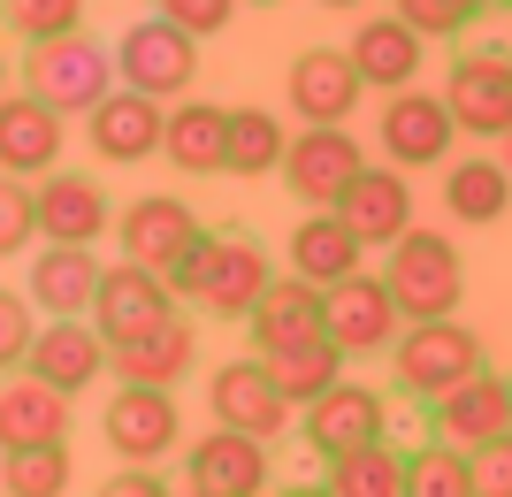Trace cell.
<instances>
[{
    "label": "cell",
    "instance_id": "obj_1",
    "mask_svg": "<svg viewBox=\"0 0 512 497\" xmlns=\"http://www.w3.org/2000/svg\"><path fill=\"white\" fill-rule=\"evenodd\" d=\"M268 253L253 238H207L169 268V291L176 299L207 306V322H245L260 299H268Z\"/></svg>",
    "mask_w": 512,
    "mask_h": 497
},
{
    "label": "cell",
    "instance_id": "obj_2",
    "mask_svg": "<svg viewBox=\"0 0 512 497\" xmlns=\"http://www.w3.org/2000/svg\"><path fill=\"white\" fill-rule=\"evenodd\" d=\"M482 368H490V360H482V337H474L459 314H444V322H406L398 345H390V383L406 390V398H421V406H436L444 390H459Z\"/></svg>",
    "mask_w": 512,
    "mask_h": 497
},
{
    "label": "cell",
    "instance_id": "obj_3",
    "mask_svg": "<svg viewBox=\"0 0 512 497\" xmlns=\"http://www.w3.org/2000/svg\"><path fill=\"white\" fill-rule=\"evenodd\" d=\"M383 283H390V299H398L406 322H444V314L467 306V260H459V245L444 230H406L390 245Z\"/></svg>",
    "mask_w": 512,
    "mask_h": 497
},
{
    "label": "cell",
    "instance_id": "obj_4",
    "mask_svg": "<svg viewBox=\"0 0 512 497\" xmlns=\"http://www.w3.org/2000/svg\"><path fill=\"white\" fill-rule=\"evenodd\" d=\"M115 77H123L130 92H146V100H184L192 92V77H199V39L184 31V23H169V16H138L115 39Z\"/></svg>",
    "mask_w": 512,
    "mask_h": 497
},
{
    "label": "cell",
    "instance_id": "obj_5",
    "mask_svg": "<svg viewBox=\"0 0 512 497\" xmlns=\"http://www.w3.org/2000/svg\"><path fill=\"white\" fill-rule=\"evenodd\" d=\"M23 85L39 92L46 108H62V115H92L107 92L123 85V77H115V54H107V46H92L85 31H69V39L31 46V62H23Z\"/></svg>",
    "mask_w": 512,
    "mask_h": 497
},
{
    "label": "cell",
    "instance_id": "obj_6",
    "mask_svg": "<svg viewBox=\"0 0 512 497\" xmlns=\"http://www.w3.org/2000/svg\"><path fill=\"white\" fill-rule=\"evenodd\" d=\"M100 436L123 467H161L184 444V413H176L169 390H153V383H115V398L100 413Z\"/></svg>",
    "mask_w": 512,
    "mask_h": 497
},
{
    "label": "cell",
    "instance_id": "obj_7",
    "mask_svg": "<svg viewBox=\"0 0 512 497\" xmlns=\"http://www.w3.org/2000/svg\"><path fill=\"white\" fill-rule=\"evenodd\" d=\"M321 329H329V345L344 352V360H367V352H390L398 345V329H406V314H398V299H390L383 276H344L321 291Z\"/></svg>",
    "mask_w": 512,
    "mask_h": 497
},
{
    "label": "cell",
    "instance_id": "obj_8",
    "mask_svg": "<svg viewBox=\"0 0 512 497\" xmlns=\"http://www.w3.org/2000/svg\"><path fill=\"white\" fill-rule=\"evenodd\" d=\"M176 314V291L161 268H146V260H115V268H100V291H92V329H100L107 345H138L146 329H161Z\"/></svg>",
    "mask_w": 512,
    "mask_h": 497
},
{
    "label": "cell",
    "instance_id": "obj_9",
    "mask_svg": "<svg viewBox=\"0 0 512 497\" xmlns=\"http://www.w3.org/2000/svg\"><path fill=\"white\" fill-rule=\"evenodd\" d=\"M360 169H367V153L344 123H306L283 153V184L299 192V207H337L360 184Z\"/></svg>",
    "mask_w": 512,
    "mask_h": 497
},
{
    "label": "cell",
    "instance_id": "obj_10",
    "mask_svg": "<svg viewBox=\"0 0 512 497\" xmlns=\"http://www.w3.org/2000/svg\"><path fill=\"white\" fill-rule=\"evenodd\" d=\"M62 146H69V115L46 108L39 92H0V176H23V184H39V176L62 169Z\"/></svg>",
    "mask_w": 512,
    "mask_h": 497
},
{
    "label": "cell",
    "instance_id": "obj_11",
    "mask_svg": "<svg viewBox=\"0 0 512 497\" xmlns=\"http://www.w3.org/2000/svg\"><path fill=\"white\" fill-rule=\"evenodd\" d=\"M207 406H214V421H222V429L268 436V444H276V436L291 429V413H299V406L276 390V375H268V360H260V352L207 375Z\"/></svg>",
    "mask_w": 512,
    "mask_h": 497
},
{
    "label": "cell",
    "instance_id": "obj_12",
    "mask_svg": "<svg viewBox=\"0 0 512 497\" xmlns=\"http://www.w3.org/2000/svg\"><path fill=\"white\" fill-rule=\"evenodd\" d=\"M505 429H512V375H497V368L467 375L459 390H444V398L428 406V436H436V444H459V452H482V444L505 436Z\"/></svg>",
    "mask_w": 512,
    "mask_h": 497
},
{
    "label": "cell",
    "instance_id": "obj_13",
    "mask_svg": "<svg viewBox=\"0 0 512 497\" xmlns=\"http://www.w3.org/2000/svg\"><path fill=\"white\" fill-rule=\"evenodd\" d=\"M115 245H123V260H146V268L169 276L192 245H207V230H199V215L176 192H153V199H130L115 215Z\"/></svg>",
    "mask_w": 512,
    "mask_h": 497
},
{
    "label": "cell",
    "instance_id": "obj_14",
    "mask_svg": "<svg viewBox=\"0 0 512 497\" xmlns=\"http://www.w3.org/2000/svg\"><path fill=\"white\" fill-rule=\"evenodd\" d=\"M39 192V238L46 245H100L115 230V199H107L100 176L85 169H54L31 184Z\"/></svg>",
    "mask_w": 512,
    "mask_h": 497
},
{
    "label": "cell",
    "instance_id": "obj_15",
    "mask_svg": "<svg viewBox=\"0 0 512 497\" xmlns=\"http://www.w3.org/2000/svg\"><path fill=\"white\" fill-rule=\"evenodd\" d=\"M161 130H169V108H161V100L115 85L100 108L85 115V146H92V161H107V169H130V161L161 153Z\"/></svg>",
    "mask_w": 512,
    "mask_h": 497
},
{
    "label": "cell",
    "instance_id": "obj_16",
    "mask_svg": "<svg viewBox=\"0 0 512 497\" xmlns=\"http://www.w3.org/2000/svg\"><path fill=\"white\" fill-rule=\"evenodd\" d=\"M107 360H115V345L92 329V314H54V322H39V337H31V360H23V368L46 375L54 390H69V398H77L85 383H100V375H107Z\"/></svg>",
    "mask_w": 512,
    "mask_h": 497
},
{
    "label": "cell",
    "instance_id": "obj_17",
    "mask_svg": "<svg viewBox=\"0 0 512 497\" xmlns=\"http://www.w3.org/2000/svg\"><path fill=\"white\" fill-rule=\"evenodd\" d=\"M451 108H444V92H390L383 100V161L390 169H436L451 153Z\"/></svg>",
    "mask_w": 512,
    "mask_h": 497
},
{
    "label": "cell",
    "instance_id": "obj_18",
    "mask_svg": "<svg viewBox=\"0 0 512 497\" xmlns=\"http://www.w3.org/2000/svg\"><path fill=\"white\" fill-rule=\"evenodd\" d=\"M299 429H306V444H314L321 459H344V452H360V444H383V429H390L383 390H367V383L321 390L314 406L299 413Z\"/></svg>",
    "mask_w": 512,
    "mask_h": 497
},
{
    "label": "cell",
    "instance_id": "obj_19",
    "mask_svg": "<svg viewBox=\"0 0 512 497\" xmlns=\"http://www.w3.org/2000/svg\"><path fill=\"white\" fill-rule=\"evenodd\" d=\"M444 108L474 138H505L512 130V54H459L444 85Z\"/></svg>",
    "mask_w": 512,
    "mask_h": 497
},
{
    "label": "cell",
    "instance_id": "obj_20",
    "mask_svg": "<svg viewBox=\"0 0 512 497\" xmlns=\"http://www.w3.org/2000/svg\"><path fill=\"white\" fill-rule=\"evenodd\" d=\"M283 92H291V115H299V123H352L367 77L344 46H306L299 62H291V85Z\"/></svg>",
    "mask_w": 512,
    "mask_h": 497
},
{
    "label": "cell",
    "instance_id": "obj_21",
    "mask_svg": "<svg viewBox=\"0 0 512 497\" xmlns=\"http://www.w3.org/2000/svg\"><path fill=\"white\" fill-rule=\"evenodd\" d=\"M23 444H69V390H54L31 368L0 375V452H23Z\"/></svg>",
    "mask_w": 512,
    "mask_h": 497
},
{
    "label": "cell",
    "instance_id": "obj_22",
    "mask_svg": "<svg viewBox=\"0 0 512 497\" xmlns=\"http://www.w3.org/2000/svg\"><path fill=\"white\" fill-rule=\"evenodd\" d=\"M360 268H367L360 230H352L337 207H306V222L291 230V276L314 283V291H329V283L360 276Z\"/></svg>",
    "mask_w": 512,
    "mask_h": 497
},
{
    "label": "cell",
    "instance_id": "obj_23",
    "mask_svg": "<svg viewBox=\"0 0 512 497\" xmlns=\"http://www.w3.org/2000/svg\"><path fill=\"white\" fill-rule=\"evenodd\" d=\"M192 368H199V329H192V314H169L161 329H146L138 345H115V360H107L115 383H153V390H176Z\"/></svg>",
    "mask_w": 512,
    "mask_h": 497
},
{
    "label": "cell",
    "instance_id": "obj_24",
    "mask_svg": "<svg viewBox=\"0 0 512 497\" xmlns=\"http://www.w3.org/2000/svg\"><path fill=\"white\" fill-rule=\"evenodd\" d=\"M184 467H192V482H207V490L260 497L268 490V436H245V429H222V421H214L192 452H184Z\"/></svg>",
    "mask_w": 512,
    "mask_h": 497
},
{
    "label": "cell",
    "instance_id": "obj_25",
    "mask_svg": "<svg viewBox=\"0 0 512 497\" xmlns=\"http://www.w3.org/2000/svg\"><path fill=\"white\" fill-rule=\"evenodd\" d=\"M352 62H360V77L375 92H406L413 77H421V62H428V39L413 31V23H398V16H367L360 31H352V46H344Z\"/></svg>",
    "mask_w": 512,
    "mask_h": 497
},
{
    "label": "cell",
    "instance_id": "obj_26",
    "mask_svg": "<svg viewBox=\"0 0 512 497\" xmlns=\"http://www.w3.org/2000/svg\"><path fill=\"white\" fill-rule=\"evenodd\" d=\"M245 329H253L260 360H276V352H291V345H314V337H329V329H321V291L299 283V276H276L268 299L245 314Z\"/></svg>",
    "mask_w": 512,
    "mask_h": 497
},
{
    "label": "cell",
    "instance_id": "obj_27",
    "mask_svg": "<svg viewBox=\"0 0 512 497\" xmlns=\"http://www.w3.org/2000/svg\"><path fill=\"white\" fill-rule=\"evenodd\" d=\"M337 215L352 222V230H360V245H398L413 230V184L398 169H375V161H367L360 169V184H352V192L337 199Z\"/></svg>",
    "mask_w": 512,
    "mask_h": 497
},
{
    "label": "cell",
    "instance_id": "obj_28",
    "mask_svg": "<svg viewBox=\"0 0 512 497\" xmlns=\"http://www.w3.org/2000/svg\"><path fill=\"white\" fill-rule=\"evenodd\" d=\"M31 306L46 322L54 314H92V291H100V253L92 245H39L31 253Z\"/></svg>",
    "mask_w": 512,
    "mask_h": 497
},
{
    "label": "cell",
    "instance_id": "obj_29",
    "mask_svg": "<svg viewBox=\"0 0 512 497\" xmlns=\"http://www.w3.org/2000/svg\"><path fill=\"white\" fill-rule=\"evenodd\" d=\"M161 153H169L184 176H214L230 169V108L214 100H169V130H161Z\"/></svg>",
    "mask_w": 512,
    "mask_h": 497
},
{
    "label": "cell",
    "instance_id": "obj_30",
    "mask_svg": "<svg viewBox=\"0 0 512 497\" xmlns=\"http://www.w3.org/2000/svg\"><path fill=\"white\" fill-rule=\"evenodd\" d=\"M444 207H451V222H467V230L505 222V207H512V169H505V161H459V169L444 176Z\"/></svg>",
    "mask_w": 512,
    "mask_h": 497
},
{
    "label": "cell",
    "instance_id": "obj_31",
    "mask_svg": "<svg viewBox=\"0 0 512 497\" xmlns=\"http://www.w3.org/2000/svg\"><path fill=\"white\" fill-rule=\"evenodd\" d=\"M268 375H276V390L283 398H291V406H314L321 390H337L344 383V352L329 345V337H314V345H291V352H276V360H268Z\"/></svg>",
    "mask_w": 512,
    "mask_h": 497
},
{
    "label": "cell",
    "instance_id": "obj_32",
    "mask_svg": "<svg viewBox=\"0 0 512 497\" xmlns=\"http://www.w3.org/2000/svg\"><path fill=\"white\" fill-rule=\"evenodd\" d=\"M291 130L268 108H230V176H283Z\"/></svg>",
    "mask_w": 512,
    "mask_h": 497
},
{
    "label": "cell",
    "instance_id": "obj_33",
    "mask_svg": "<svg viewBox=\"0 0 512 497\" xmlns=\"http://www.w3.org/2000/svg\"><path fill=\"white\" fill-rule=\"evenodd\" d=\"M329 490L337 497H406V452H390L383 444H360V452L329 459Z\"/></svg>",
    "mask_w": 512,
    "mask_h": 497
},
{
    "label": "cell",
    "instance_id": "obj_34",
    "mask_svg": "<svg viewBox=\"0 0 512 497\" xmlns=\"http://www.w3.org/2000/svg\"><path fill=\"white\" fill-rule=\"evenodd\" d=\"M406 497H482L474 490V452L428 436L421 452H406Z\"/></svg>",
    "mask_w": 512,
    "mask_h": 497
},
{
    "label": "cell",
    "instance_id": "obj_35",
    "mask_svg": "<svg viewBox=\"0 0 512 497\" xmlns=\"http://www.w3.org/2000/svg\"><path fill=\"white\" fill-rule=\"evenodd\" d=\"M0 490H8V497H62L69 490V444H23V452H0Z\"/></svg>",
    "mask_w": 512,
    "mask_h": 497
},
{
    "label": "cell",
    "instance_id": "obj_36",
    "mask_svg": "<svg viewBox=\"0 0 512 497\" xmlns=\"http://www.w3.org/2000/svg\"><path fill=\"white\" fill-rule=\"evenodd\" d=\"M0 23H8V39L46 46V39L85 31V0H0Z\"/></svg>",
    "mask_w": 512,
    "mask_h": 497
},
{
    "label": "cell",
    "instance_id": "obj_37",
    "mask_svg": "<svg viewBox=\"0 0 512 497\" xmlns=\"http://www.w3.org/2000/svg\"><path fill=\"white\" fill-rule=\"evenodd\" d=\"M31 337H39L31 291H8V283H0V375H16L23 360H31Z\"/></svg>",
    "mask_w": 512,
    "mask_h": 497
},
{
    "label": "cell",
    "instance_id": "obj_38",
    "mask_svg": "<svg viewBox=\"0 0 512 497\" xmlns=\"http://www.w3.org/2000/svg\"><path fill=\"white\" fill-rule=\"evenodd\" d=\"M31 238H39V192L23 176H0V260L23 253Z\"/></svg>",
    "mask_w": 512,
    "mask_h": 497
},
{
    "label": "cell",
    "instance_id": "obj_39",
    "mask_svg": "<svg viewBox=\"0 0 512 497\" xmlns=\"http://www.w3.org/2000/svg\"><path fill=\"white\" fill-rule=\"evenodd\" d=\"M390 16L413 23L421 39H459V31H467L482 8H474V0H390Z\"/></svg>",
    "mask_w": 512,
    "mask_h": 497
},
{
    "label": "cell",
    "instance_id": "obj_40",
    "mask_svg": "<svg viewBox=\"0 0 512 497\" xmlns=\"http://www.w3.org/2000/svg\"><path fill=\"white\" fill-rule=\"evenodd\" d=\"M245 8V0H161V16L184 23L192 39H214V31H230V16Z\"/></svg>",
    "mask_w": 512,
    "mask_h": 497
},
{
    "label": "cell",
    "instance_id": "obj_41",
    "mask_svg": "<svg viewBox=\"0 0 512 497\" xmlns=\"http://www.w3.org/2000/svg\"><path fill=\"white\" fill-rule=\"evenodd\" d=\"M474 490L482 497H512V429L490 436V444L474 452Z\"/></svg>",
    "mask_w": 512,
    "mask_h": 497
},
{
    "label": "cell",
    "instance_id": "obj_42",
    "mask_svg": "<svg viewBox=\"0 0 512 497\" xmlns=\"http://www.w3.org/2000/svg\"><path fill=\"white\" fill-rule=\"evenodd\" d=\"M92 497H176V490L153 475V467H115V475H107Z\"/></svg>",
    "mask_w": 512,
    "mask_h": 497
},
{
    "label": "cell",
    "instance_id": "obj_43",
    "mask_svg": "<svg viewBox=\"0 0 512 497\" xmlns=\"http://www.w3.org/2000/svg\"><path fill=\"white\" fill-rule=\"evenodd\" d=\"M276 497H337V490H329V482H321V490L314 482H291V490H276Z\"/></svg>",
    "mask_w": 512,
    "mask_h": 497
},
{
    "label": "cell",
    "instance_id": "obj_44",
    "mask_svg": "<svg viewBox=\"0 0 512 497\" xmlns=\"http://www.w3.org/2000/svg\"><path fill=\"white\" fill-rule=\"evenodd\" d=\"M176 497H230V490H207V482H192V490H176Z\"/></svg>",
    "mask_w": 512,
    "mask_h": 497
},
{
    "label": "cell",
    "instance_id": "obj_45",
    "mask_svg": "<svg viewBox=\"0 0 512 497\" xmlns=\"http://www.w3.org/2000/svg\"><path fill=\"white\" fill-rule=\"evenodd\" d=\"M497 161H505V169H512V130H505V138H497Z\"/></svg>",
    "mask_w": 512,
    "mask_h": 497
},
{
    "label": "cell",
    "instance_id": "obj_46",
    "mask_svg": "<svg viewBox=\"0 0 512 497\" xmlns=\"http://www.w3.org/2000/svg\"><path fill=\"white\" fill-rule=\"evenodd\" d=\"M314 8H360V0H314Z\"/></svg>",
    "mask_w": 512,
    "mask_h": 497
},
{
    "label": "cell",
    "instance_id": "obj_47",
    "mask_svg": "<svg viewBox=\"0 0 512 497\" xmlns=\"http://www.w3.org/2000/svg\"><path fill=\"white\" fill-rule=\"evenodd\" d=\"M245 8H283V0H245Z\"/></svg>",
    "mask_w": 512,
    "mask_h": 497
},
{
    "label": "cell",
    "instance_id": "obj_48",
    "mask_svg": "<svg viewBox=\"0 0 512 497\" xmlns=\"http://www.w3.org/2000/svg\"><path fill=\"white\" fill-rule=\"evenodd\" d=\"M0 92H8V54H0Z\"/></svg>",
    "mask_w": 512,
    "mask_h": 497
},
{
    "label": "cell",
    "instance_id": "obj_49",
    "mask_svg": "<svg viewBox=\"0 0 512 497\" xmlns=\"http://www.w3.org/2000/svg\"><path fill=\"white\" fill-rule=\"evenodd\" d=\"M474 8H497V0H474Z\"/></svg>",
    "mask_w": 512,
    "mask_h": 497
}]
</instances>
